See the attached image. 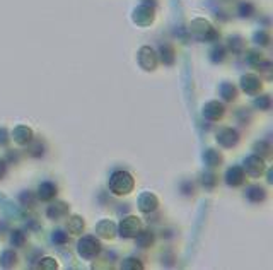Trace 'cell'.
Instances as JSON below:
<instances>
[{
  "instance_id": "cell-20",
  "label": "cell",
  "mask_w": 273,
  "mask_h": 270,
  "mask_svg": "<svg viewBox=\"0 0 273 270\" xmlns=\"http://www.w3.org/2000/svg\"><path fill=\"white\" fill-rule=\"evenodd\" d=\"M205 159H207V162H209V164L212 166V168H215V166L219 164L220 161H222V158H220V156L217 154L215 151H209V152H207Z\"/></svg>"
},
{
  "instance_id": "cell-14",
  "label": "cell",
  "mask_w": 273,
  "mask_h": 270,
  "mask_svg": "<svg viewBox=\"0 0 273 270\" xmlns=\"http://www.w3.org/2000/svg\"><path fill=\"white\" fill-rule=\"evenodd\" d=\"M159 205V200L155 195H152V193H145V195H142L140 199V210L142 212H152V210H155Z\"/></svg>"
},
{
  "instance_id": "cell-16",
  "label": "cell",
  "mask_w": 273,
  "mask_h": 270,
  "mask_svg": "<svg viewBox=\"0 0 273 270\" xmlns=\"http://www.w3.org/2000/svg\"><path fill=\"white\" fill-rule=\"evenodd\" d=\"M248 199H250L251 202H263V200L267 199V192H265V188H261V186L254 185L248 190Z\"/></svg>"
},
{
  "instance_id": "cell-25",
  "label": "cell",
  "mask_w": 273,
  "mask_h": 270,
  "mask_svg": "<svg viewBox=\"0 0 273 270\" xmlns=\"http://www.w3.org/2000/svg\"><path fill=\"white\" fill-rule=\"evenodd\" d=\"M256 106H260V108H270V98H268V96H265L263 101H261V99H258Z\"/></svg>"
},
{
  "instance_id": "cell-2",
  "label": "cell",
  "mask_w": 273,
  "mask_h": 270,
  "mask_svg": "<svg viewBox=\"0 0 273 270\" xmlns=\"http://www.w3.org/2000/svg\"><path fill=\"white\" fill-rule=\"evenodd\" d=\"M79 255L84 258H96V255H99L101 251V243L96 240V236H84L79 241Z\"/></svg>"
},
{
  "instance_id": "cell-11",
  "label": "cell",
  "mask_w": 273,
  "mask_h": 270,
  "mask_svg": "<svg viewBox=\"0 0 273 270\" xmlns=\"http://www.w3.org/2000/svg\"><path fill=\"white\" fill-rule=\"evenodd\" d=\"M55 195H57V186L53 183H41L40 190H38V199L43 200V202H50V200L55 199Z\"/></svg>"
},
{
  "instance_id": "cell-3",
  "label": "cell",
  "mask_w": 273,
  "mask_h": 270,
  "mask_svg": "<svg viewBox=\"0 0 273 270\" xmlns=\"http://www.w3.org/2000/svg\"><path fill=\"white\" fill-rule=\"evenodd\" d=\"M144 231V224L135 216H130L120 223V233L125 238H137Z\"/></svg>"
},
{
  "instance_id": "cell-12",
  "label": "cell",
  "mask_w": 273,
  "mask_h": 270,
  "mask_svg": "<svg viewBox=\"0 0 273 270\" xmlns=\"http://www.w3.org/2000/svg\"><path fill=\"white\" fill-rule=\"evenodd\" d=\"M96 233H98L101 238L111 240V238H115V234H116V226L111 223V221H103V223H99L98 227H96Z\"/></svg>"
},
{
  "instance_id": "cell-15",
  "label": "cell",
  "mask_w": 273,
  "mask_h": 270,
  "mask_svg": "<svg viewBox=\"0 0 273 270\" xmlns=\"http://www.w3.org/2000/svg\"><path fill=\"white\" fill-rule=\"evenodd\" d=\"M84 227H85V224L81 216H72L70 219L67 221V229L70 234H82Z\"/></svg>"
},
{
  "instance_id": "cell-7",
  "label": "cell",
  "mask_w": 273,
  "mask_h": 270,
  "mask_svg": "<svg viewBox=\"0 0 273 270\" xmlns=\"http://www.w3.org/2000/svg\"><path fill=\"white\" fill-rule=\"evenodd\" d=\"M224 113H226V108H224V105H220L219 101L209 103V105H205V108H203V115H205L209 120L222 118Z\"/></svg>"
},
{
  "instance_id": "cell-17",
  "label": "cell",
  "mask_w": 273,
  "mask_h": 270,
  "mask_svg": "<svg viewBox=\"0 0 273 270\" xmlns=\"http://www.w3.org/2000/svg\"><path fill=\"white\" fill-rule=\"evenodd\" d=\"M137 243L140 245L142 248H148L154 243V236H152V233H140L137 236Z\"/></svg>"
},
{
  "instance_id": "cell-4",
  "label": "cell",
  "mask_w": 273,
  "mask_h": 270,
  "mask_svg": "<svg viewBox=\"0 0 273 270\" xmlns=\"http://www.w3.org/2000/svg\"><path fill=\"white\" fill-rule=\"evenodd\" d=\"M244 173H248L253 178H258L265 173V161L258 156H251L246 159V164H244Z\"/></svg>"
},
{
  "instance_id": "cell-6",
  "label": "cell",
  "mask_w": 273,
  "mask_h": 270,
  "mask_svg": "<svg viewBox=\"0 0 273 270\" xmlns=\"http://www.w3.org/2000/svg\"><path fill=\"white\" fill-rule=\"evenodd\" d=\"M68 214V205L65 202H55L48 207L46 210V216L50 217L51 221H60L63 219L65 216Z\"/></svg>"
},
{
  "instance_id": "cell-13",
  "label": "cell",
  "mask_w": 273,
  "mask_h": 270,
  "mask_svg": "<svg viewBox=\"0 0 273 270\" xmlns=\"http://www.w3.org/2000/svg\"><path fill=\"white\" fill-rule=\"evenodd\" d=\"M12 137L17 144L24 145V144H27V142H31V138H33V130L27 129L26 125H21L12 132Z\"/></svg>"
},
{
  "instance_id": "cell-24",
  "label": "cell",
  "mask_w": 273,
  "mask_h": 270,
  "mask_svg": "<svg viewBox=\"0 0 273 270\" xmlns=\"http://www.w3.org/2000/svg\"><path fill=\"white\" fill-rule=\"evenodd\" d=\"M22 243H24V234L21 233V231H16V233L12 234V245H17V247H21Z\"/></svg>"
},
{
  "instance_id": "cell-8",
  "label": "cell",
  "mask_w": 273,
  "mask_h": 270,
  "mask_svg": "<svg viewBox=\"0 0 273 270\" xmlns=\"http://www.w3.org/2000/svg\"><path fill=\"white\" fill-rule=\"evenodd\" d=\"M226 180H227V185L239 186V185H243L244 180H246V173H244L243 168L236 166V168H231L229 171L226 173Z\"/></svg>"
},
{
  "instance_id": "cell-22",
  "label": "cell",
  "mask_w": 273,
  "mask_h": 270,
  "mask_svg": "<svg viewBox=\"0 0 273 270\" xmlns=\"http://www.w3.org/2000/svg\"><path fill=\"white\" fill-rule=\"evenodd\" d=\"M40 269H58V264L55 258H43L41 260V264L38 265Z\"/></svg>"
},
{
  "instance_id": "cell-5",
  "label": "cell",
  "mask_w": 273,
  "mask_h": 270,
  "mask_svg": "<svg viewBox=\"0 0 273 270\" xmlns=\"http://www.w3.org/2000/svg\"><path fill=\"white\" fill-rule=\"evenodd\" d=\"M138 60H140V65L145 70H154L157 67V55L152 48H142Z\"/></svg>"
},
{
  "instance_id": "cell-9",
  "label": "cell",
  "mask_w": 273,
  "mask_h": 270,
  "mask_svg": "<svg viewBox=\"0 0 273 270\" xmlns=\"http://www.w3.org/2000/svg\"><path fill=\"white\" fill-rule=\"evenodd\" d=\"M217 138H219V142L224 147H232V145H236L237 142H239V135L232 129H222L219 132V137Z\"/></svg>"
},
{
  "instance_id": "cell-10",
  "label": "cell",
  "mask_w": 273,
  "mask_h": 270,
  "mask_svg": "<svg viewBox=\"0 0 273 270\" xmlns=\"http://www.w3.org/2000/svg\"><path fill=\"white\" fill-rule=\"evenodd\" d=\"M241 82H243V89L248 92V94H256V92L261 91V81L256 77V75H253V74L244 75Z\"/></svg>"
},
{
  "instance_id": "cell-21",
  "label": "cell",
  "mask_w": 273,
  "mask_h": 270,
  "mask_svg": "<svg viewBox=\"0 0 273 270\" xmlns=\"http://www.w3.org/2000/svg\"><path fill=\"white\" fill-rule=\"evenodd\" d=\"M21 202H22V205H26V207L29 205V209H33L34 203H36V199H34L33 193L26 192V193H22V197H21Z\"/></svg>"
},
{
  "instance_id": "cell-1",
  "label": "cell",
  "mask_w": 273,
  "mask_h": 270,
  "mask_svg": "<svg viewBox=\"0 0 273 270\" xmlns=\"http://www.w3.org/2000/svg\"><path fill=\"white\" fill-rule=\"evenodd\" d=\"M109 188L115 195H128L135 188V180L130 173L126 171H116L113 173L111 181H109Z\"/></svg>"
},
{
  "instance_id": "cell-23",
  "label": "cell",
  "mask_w": 273,
  "mask_h": 270,
  "mask_svg": "<svg viewBox=\"0 0 273 270\" xmlns=\"http://www.w3.org/2000/svg\"><path fill=\"white\" fill-rule=\"evenodd\" d=\"M67 240H68V234L62 233V231H57V233L53 234V241H55V243H58V245L67 243Z\"/></svg>"
},
{
  "instance_id": "cell-19",
  "label": "cell",
  "mask_w": 273,
  "mask_h": 270,
  "mask_svg": "<svg viewBox=\"0 0 273 270\" xmlns=\"http://www.w3.org/2000/svg\"><path fill=\"white\" fill-rule=\"evenodd\" d=\"M16 260H17L16 253H14L12 250H9V251H5V253H3L2 265H3V267H12V265H16Z\"/></svg>"
},
{
  "instance_id": "cell-26",
  "label": "cell",
  "mask_w": 273,
  "mask_h": 270,
  "mask_svg": "<svg viewBox=\"0 0 273 270\" xmlns=\"http://www.w3.org/2000/svg\"><path fill=\"white\" fill-rule=\"evenodd\" d=\"M5 171H7V164H5V161L3 159H0V180L5 176Z\"/></svg>"
},
{
  "instance_id": "cell-18",
  "label": "cell",
  "mask_w": 273,
  "mask_h": 270,
  "mask_svg": "<svg viewBox=\"0 0 273 270\" xmlns=\"http://www.w3.org/2000/svg\"><path fill=\"white\" fill-rule=\"evenodd\" d=\"M222 96L226 98V101H234L237 98V89L231 84H226L222 89Z\"/></svg>"
}]
</instances>
